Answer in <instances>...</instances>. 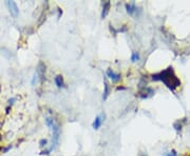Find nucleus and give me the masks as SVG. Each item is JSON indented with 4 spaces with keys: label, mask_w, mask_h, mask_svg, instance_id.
I'll use <instances>...</instances> for the list:
<instances>
[{
    "label": "nucleus",
    "mask_w": 190,
    "mask_h": 156,
    "mask_svg": "<svg viewBox=\"0 0 190 156\" xmlns=\"http://www.w3.org/2000/svg\"><path fill=\"white\" fill-rule=\"evenodd\" d=\"M153 94H154V91L151 88H148V86H141V88H139L138 96L141 99H147V98L151 97Z\"/></svg>",
    "instance_id": "3"
},
{
    "label": "nucleus",
    "mask_w": 190,
    "mask_h": 156,
    "mask_svg": "<svg viewBox=\"0 0 190 156\" xmlns=\"http://www.w3.org/2000/svg\"><path fill=\"white\" fill-rule=\"evenodd\" d=\"M174 129H175L177 132L182 130V124H180V121H176L175 124H174Z\"/></svg>",
    "instance_id": "13"
},
{
    "label": "nucleus",
    "mask_w": 190,
    "mask_h": 156,
    "mask_svg": "<svg viewBox=\"0 0 190 156\" xmlns=\"http://www.w3.org/2000/svg\"><path fill=\"white\" fill-rule=\"evenodd\" d=\"M5 4H7V9H9L12 16L14 17V18H16V17L19 15V9H18V7H17L16 2H14V1H7Z\"/></svg>",
    "instance_id": "4"
},
{
    "label": "nucleus",
    "mask_w": 190,
    "mask_h": 156,
    "mask_svg": "<svg viewBox=\"0 0 190 156\" xmlns=\"http://www.w3.org/2000/svg\"><path fill=\"white\" fill-rule=\"evenodd\" d=\"M2 139V136H1V134H0V140Z\"/></svg>",
    "instance_id": "23"
},
{
    "label": "nucleus",
    "mask_w": 190,
    "mask_h": 156,
    "mask_svg": "<svg viewBox=\"0 0 190 156\" xmlns=\"http://www.w3.org/2000/svg\"><path fill=\"white\" fill-rule=\"evenodd\" d=\"M106 75L110 80H112V82H117L121 80V74L115 73L112 69H107Z\"/></svg>",
    "instance_id": "5"
},
{
    "label": "nucleus",
    "mask_w": 190,
    "mask_h": 156,
    "mask_svg": "<svg viewBox=\"0 0 190 156\" xmlns=\"http://www.w3.org/2000/svg\"><path fill=\"white\" fill-rule=\"evenodd\" d=\"M105 117H106L105 113H102V114L95 117L94 121H93V124H92V128L94 129V130H98V129L100 128V126H102V122L105 121Z\"/></svg>",
    "instance_id": "6"
},
{
    "label": "nucleus",
    "mask_w": 190,
    "mask_h": 156,
    "mask_svg": "<svg viewBox=\"0 0 190 156\" xmlns=\"http://www.w3.org/2000/svg\"><path fill=\"white\" fill-rule=\"evenodd\" d=\"M54 81H55V84L58 89L65 88V81H63V77L61 76V75H57V76L55 77Z\"/></svg>",
    "instance_id": "10"
},
{
    "label": "nucleus",
    "mask_w": 190,
    "mask_h": 156,
    "mask_svg": "<svg viewBox=\"0 0 190 156\" xmlns=\"http://www.w3.org/2000/svg\"><path fill=\"white\" fill-rule=\"evenodd\" d=\"M168 156H177V153H176L175 150H171V152L168 154Z\"/></svg>",
    "instance_id": "17"
},
{
    "label": "nucleus",
    "mask_w": 190,
    "mask_h": 156,
    "mask_svg": "<svg viewBox=\"0 0 190 156\" xmlns=\"http://www.w3.org/2000/svg\"><path fill=\"white\" fill-rule=\"evenodd\" d=\"M51 152H52V150H51V148H50V149H48V150H43L40 154H41V155H49Z\"/></svg>",
    "instance_id": "16"
},
{
    "label": "nucleus",
    "mask_w": 190,
    "mask_h": 156,
    "mask_svg": "<svg viewBox=\"0 0 190 156\" xmlns=\"http://www.w3.org/2000/svg\"><path fill=\"white\" fill-rule=\"evenodd\" d=\"M139 59H141V56H139L138 52H132V54H131V61L132 62H136Z\"/></svg>",
    "instance_id": "11"
},
{
    "label": "nucleus",
    "mask_w": 190,
    "mask_h": 156,
    "mask_svg": "<svg viewBox=\"0 0 190 156\" xmlns=\"http://www.w3.org/2000/svg\"><path fill=\"white\" fill-rule=\"evenodd\" d=\"M11 148H12V146H11V144H10L9 147L4 148V150H3V153H7V151H9V150H10V149H11Z\"/></svg>",
    "instance_id": "19"
},
{
    "label": "nucleus",
    "mask_w": 190,
    "mask_h": 156,
    "mask_svg": "<svg viewBox=\"0 0 190 156\" xmlns=\"http://www.w3.org/2000/svg\"><path fill=\"white\" fill-rule=\"evenodd\" d=\"M10 110H11V105H9V107L5 109V113H7V114H9L10 113Z\"/></svg>",
    "instance_id": "21"
},
{
    "label": "nucleus",
    "mask_w": 190,
    "mask_h": 156,
    "mask_svg": "<svg viewBox=\"0 0 190 156\" xmlns=\"http://www.w3.org/2000/svg\"><path fill=\"white\" fill-rule=\"evenodd\" d=\"M109 94H110V86H109V83H108L107 79H105V80H104V94H102V99H104V100H107V98H108Z\"/></svg>",
    "instance_id": "9"
},
{
    "label": "nucleus",
    "mask_w": 190,
    "mask_h": 156,
    "mask_svg": "<svg viewBox=\"0 0 190 156\" xmlns=\"http://www.w3.org/2000/svg\"><path fill=\"white\" fill-rule=\"evenodd\" d=\"M138 156H148V155H147L146 153H144V152H141V153L138 154Z\"/></svg>",
    "instance_id": "22"
},
{
    "label": "nucleus",
    "mask_w": 190,
    "mask_h": 156,
    "mask_svg": "<svg viewBox=\"0 0 190 156\" xmlns=\"http://www.w3.org/2000/svg\"><path fill=\"white\" fill-rule=\"evenodd\" d=\"M126 7V12H127L128 15H130V16H133L134 14H136L137 13V7L136 4H135V2H131V3H126L125 5Z\"/></svg>",
    "instance_id": "7"
},
{
    "label": "nucleus",
    "mask_w": 190,
    "mask_h": 156,
    "mask_svg": "<svg viewBox=\"0 0 190 156\" xmlns=\"http://www.w3.org/2000/svg\"><path fill=\"white\" fill-rule=\"evenodd\" d=\"M54 124H55V121H54V119L53 118H51V117H46V125L48 127H49L50 129H53V126H54Z\"/></svg>",
    "instance_id": "12"
},
{
    "label": "nucleus",
    "mask_w": 190,
    "mask_h": 156,
    "mask_svg": "<svg viewBox=\"0 0 190 156\" xmlns=\"http://www.w3.org/2000/svg\"><path fill=\"white\" fill-rule=\"evenodd\" d=\"M37 78H38V74H37V73H35L34 76H33L32 82H31V83H32V86H34V84H35V82H36V80H37Z\"/></svg>",
    "instance_id": "15"
},
{
    "label": "nucleus",
    "mask_w": 190,
    "mask_h": 156,
    "mask_svg": "<svg viewBox=\"0 0 190 156\" xmlns=\"http://www.w3.org/2000/svg\"><path fill=\"white\" fill-rule=\"evenodd\" d=\"M14 101H15V98H11V99L9 100V103H10V105H12L13 103H14Z\"/></svg>",
    "instance_id": "20"
},
{
    "label": "nucleus",
    "mask_w": 190,
    "mask_h": 156,
    "mask_svg": "<svg viewBox=\"0 0 190 156\" xmlns=\"http://www.w3.org/2000/svg\"><path fill=\"white\" fill-rule=\"evenodd\" d=\"M151 77H152V80H154V81H162L172 92H174L176 88H179L181 86V80L175 75L172 67H168L166 70L162 71L158 74H153Z\"/></svg>",
    "instance_id": "1"
},
{
    "label": "nucleus",
    "mask_w": 190,
    "mask_h": 156,
    "mask_svg": "<svg viewBox=\"0 0 190 156\" xmlns=\"http://www.w3.org/2000/svg\"><path fill=\"white\" fill-rule=\"evenodd\" d=\"M61 15H63V11H61V9H60V7H58V19H59V18H60V17H61Z\"/></svg>",
    "instance_id": "18"
},
{
    "label": "nucleus",
    "mask_w": 190,
    "mask_h": 156,
    "mask_svg": "<svg viewBox=\"0 0 190 156\" xmlns=\"http://www.w3.org/2000/svg\"><path fill=\"white\" fill-rule=\"evenodd\" d=\"M52 131H53V136H52V147H51V150L53 151L54 149H56V147L58 146V144H59V138H60V128H59V125L58 124H54L53 126V129H52Z\"/></svg>",
    "instance_id": "2"
},
{
    "label": "nucleus",
    "mask_w": 190,
    "mask_h": 156,
    "mask_svg": "<svg viewBox=\"0 0 190 156\" xmlns=\"http://www.w3.org/2000/svg\"><path fill=\"white\" fill-rule=\"evenodd\" d=\"M110 7H111V2H110L109 0H107V1H105L104 4H102V15H100L102 19H105L107 16H108V14H109V11H110Z\"/></svg>",
    "instance_id": "8"
},
{
    "label": "nucleus",
    "mask_w": 190,
    "mask_h": 156,
    "mask_svg": "<svg viewBox=\"0 0 190 156\" xmlns=\"http://www.w3.org/2000/svg\"><path fill=\"white\" fill-rule=\"evenodd\" d=\"M46 144H48V140H46V139H41V140H40V141H39V146H40V147H41V148L46 147Z\"/></svg>",
    "instance_id": "14"
}]
</instances>
